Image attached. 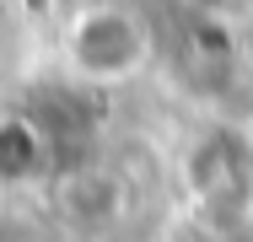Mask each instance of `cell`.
<instances>
[{
    "label": "cell",
    "instance_id": "cell-1",
    "mask_svg": "<svg viewBox=\"0 0 253 242\" xmlns=\"http://www.w3.org/2000/svg\"><path fill=\"white\" fill-rule=\"evenodd\" d=\"M65 59L81 81L113 86V81H129L151 59V33L124 5H86L65 27Z\"/></svg>",
    "mask_w": 253,
    "mask_h": 242
},
{
    "label": "cell",
    "instance_id": "cell-2",
    "mask_svg": "<svg viewBox=\"0 0 253 242\" xmlns=\"http://www.w3.org/2000/svg\"><path fill=\"white\" fill-rule=\"evenodd\" d=\"M59 210H65V221H76L86 232H102L124 215V183L102 167H81L59 183Z\"/></svg>",
    "mask_w": 253,
    "mask_h": 242
},
{
    "label": "cell",
    "instance_id": "cell-3",
    "mask_svg": "<svg viewBox=\"0 0 253 242\" xmlns=\"http://www.w3.org/2000/svg\"><path fill=\"white\" fill-rule=\"evenodd\" d=\"M43 161H49L43 129L22 113H5L0 119V194H16L33 178H43Z\"/></svg>",
    "mask_w": 253,
    "mask_h": 242
},
{
    "label": "cell",
    "instance_id": "cell-4",
    "mask_svg": "<svg viewBox=\"0 0 253 242\" xmlns=\"http://www.w3.org/2000/svg\"><path fill=\"white\" fill-rule=\"evenodd\" d=\"M189 5H194V11H205V16H210V11H226V0H189Z\"/></svg>",
    "mask_w": 253,
    "mask_h": 242
},
{
    "label": "cell",
    "instance_id": "cell-5",
    "mask_svg": "<svg viewBox=\"0 0 253 242\" xmlns=\"http://www.w3.org/2000/svg\"><path fill=\"white\" fill-rule=\"evenodd\" d=\"M0 11H5V0H0Z\"/></svg>",
    "mask_w": 253,
    "mask_h": 242
}]
</instances>
